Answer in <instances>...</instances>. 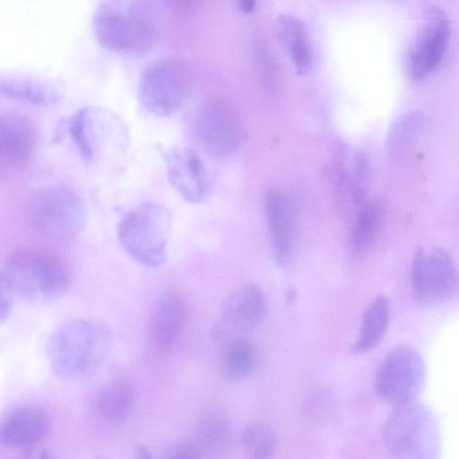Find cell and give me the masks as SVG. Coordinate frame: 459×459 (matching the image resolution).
Returning <instances> with one entry per match:
<instances>
[{"mask_svg": "<svg viewBox=\"0 0 459 459\" xmlns=\"http://www.w3.org/2000/svg\"><path fill=\"white\" fill-rule=\"evenodd\" d=\"M208 425L203 430V441L210 446L212 444H221L227 437L228 428L225 421L218 419L208 420Z\"/></svg>", "mask_w": 459, "mask_h": 459, "instance_id": "28", "label": "cell"}, {"mask_svg": "<svg viewBox=\"0 0 459 459\" xmlns=\"http://www.w3.org/2000/svg\"><path fill=\"white\" fill-rule=\"evenodd\" d=\"M170 230L169 209L148 202L121 216L117 225V237L123 249L135 262L147 268H158L167 258Z\"/></svg>", "mask_w": 459, "mask_h": 459, "instance_id": "4", "label": "cell"}, {"mask_svg": "<svg viewBox=\"0 0 459 459\" xmlns=\"http://www.w3.org/2000/svg\"><path fill=\"white\" fill-rule=\"evenodd\" d=\"M167 178L175 191L190 204L204 203L210 195V180L198 152L186 147L160 148Z\"/></svg>", "mask_w": 459, "mask_h": 459, "instance_id": "13", "label": "cell"}, {"mask_svg": "<svg viewBox=\"0 0 459 459\" xmlns=\"http://www.w3.org/2000/svg\"><path fill=\"white\" fill-rule=\"evenodd\" d=\"M0 94L4 98L37 107H51L63 98L62 85L55 80L30 74L0 76Z\"/></svg>", "mask_w": 459, "mask_h": 459, "instance_id": "19", "label": "cell"}, {"mask_svg": "<svg viewBox=\"0 0 459 459\" xmlns=\"http://www.w3.org/2000/svg\"><path fill=\"white\" fill-rule=\"evenodd\" d=\"M112 343V333L101 322L70 319L50 334L47 359L50 368L59 377L80 379L91 376L104 365Z\"/></svg>", "mask_w": 459, "mask_h": 459, "instance_id": "2", "label": "cell"}, {"mask_svg": "<svg viewBox=\"0 0 459 459\" xmlns=\"http://www.w3.org/2000/svg\"><path fill=\"white\" fill-rule=\"evenodd\" d=\"M390 317L391 306L386 297L380 295L371 300L362 313L352 351L360 354L376 348L387 331Z\"/></svg>", "mask_w": 459, "mask_h": 459, "instance_id": "22", "label": "cell"}, {"mask_svg": "<svg viewBox=\"0 0 459 459\" xmlns=\"http://www.w3.org/2000/svg\"><path fill=\"white\" fill-rule=\"evenodd\" d=\"M238 6L244 13H250L254 11L256 0H238Z\"/></svg>", "mask_w": 459, "mask_h": 459, "instance_id": "32", "label": "cell"}, {"mask_svg": "<svg viewBox=\"0 0 459 459\" xmlns=\"http://www.w3.org/2000/svg\"><path fill=\"white\" fill-rule=\"evenodd\" d=\"M410 281L414 299L424 306L439 305L451 298L457 285L456 267L443 248H419L412 259Z\"/></svg>", "mask_w": 459, "mask_h": 459, "instance_id": "10", "label": "cell"}, {"mask_svg": "<svg viewBox=\"0 0 459 459\" xmlns=\"http://www.w3.org/2000/svg\"><path fill=\"white\" fill-rule=\"evenodd\" d=\"M384 220V209L377 201L368 203L359 211L354 222L351 247L354 253L366 252L375 241Z\"/></svg>", "mask_w": 459, "mask_h": 459, "instance_id": "23", "label": "cell"}, {"mask_svg": "<svg viewBox=\"0 0 459 459\" xmlns=\"http://www.w3.org/2000/svg\"><path fill=\"white\" fill-rule=\"evenodd\" d=\"M343 169L339 187L345 186L351 200L359 204L367 195L369 182V161L367 155L361 152H355L348 158Z\"/></svg>", "mask_w": 459, "mask_h": 459, "instance_id": "26", "label": "cell"}, {"mask_svg": "<svg viewBox=\"0 0 459 459\" xmlns=\"http://www.w3.org/2000/svg\"><path fill=\"white\" fill-rule=\"evenodd\" d=\"M426 124L424 115L411 111L402 115L390 126L386 145L393 156L403 154L417 140Z\"/></svg>", "mask_w": 459, "mask_h": 459, "instance_id": "24", "label": "cell"}, {"mask_svg": "<svg viewBox=\"0 0 459 459\" xmlns=\"http://www.w3.org/2000/svg\"><path fill=\"white\" fill-rule=\"evenodd\" d=\"M50 420L40 406L23 403L7 411L0 423V445L23 448L39 442L48 432Z\"/></svg>", "mask_w": 459, "mask_h": 459, "instance_id": "16", "label": "cell"}, {"mask_svg": "<svg viewBox=\"0 0 459 459\" xmlns=\"http://www.w3.org/2000/svg\"><path fill=\"white\" fill-rule=\"evenodd\" d=\"M15 298L13 290L0 281V322L2 324L11 316Z\"/></svg>", "mask_w": 459, "mask_h": 459, "instance_id": "29", "label": "cell"}, {"mask_svg": "<svg viewBox=\"0 0 459 459\" xmlns=\"http://www.w3.org/2000/svg\"><path fill=\"white\" fill-rule=\"evenodd\" d=\"M451 33V22L446 14L437 8L429 9L404 56L405 72L411 82H421L438 68L449 47Z\"/></svg>", "mask_w": 459, "mask_h": 459, "instance_id": "11", "label": "cell"}, {"mask_svg": "<svg viewBox=\"0 0 459 459\" xmlns=\"http://www.w3.org/2000/svg\"><path fill=\"white\" fill-rule=\"evenodd\" d=\"M256 361L257 352L250 341L245 338L232 340L224 354L225 376L231 381L242 380L254 370Z\"/></svg>", "mask_w": 459, "mask_h": 459, "instance_id": "25", "label": "cell"}, {"mask_svg": "<svg viewBox=\"0 0 459 459\" xmlns=\"http://www.w3.org/2000/svg\"><path fill=\"white\" fill-rule=\"evenodd\" d=\"M167 7L174 10H186L189 8L195 0H160Z\"/></svg>", "mask_w": 459, "mask_h": 459, "instance_id": "31", "label": "cell"}, {"mask_svg": "<svg viewBox=\"0 0 459 459\" xmlns=\"http://www.w3.org/2000/svg\"><path fill=\"white\" fill-rule=\"evenodd\" d=\"M190 91L186 66L176 59H160L141 73L136 88L140 106L156 117H169L185 104Z\"/></svg>", "mask_w": 459, "mask_h": 459, "instance_id": "8", "label": "cell"}, {"mask_svg": "<svg viewBox=\"0 0 459 459\" xmlns=\"http://www.w3.org/2000/svg\"><path fill=\"white\" fill-rule=\"evenodd\" d=\"M0 281L16 298L36 305L61 299L68 290L71 275L58 258L38 252H21L9 256L0 270Z\"/></svg>", "mask_w": 459, "mask_h": 459, "instance_id": "3", "label": "cell"}, {"mask_svg": "<svg viewBox=\"0 0 459 459\" xmlns=\"http://www.w3.org/2000/svg\"><path fill=\"white\" fill-rule=\"evenodd\" d=\"M426 364L412 347L398 346L386 354L374 382L376 394L393 406L415 401L426 380Z\"/></svg>", "mask_w": 459, "mask_h": 459, "instance_id": "9", "label": "cell"}, {"mask_svg": "<svg viewBox=\"0 0 459 459\" xmlns=\"http://www.w3.org/2000/svg\"><path fill=\"white\" fill-rule=\"evenodd\" d=\"M186 306L181 296L166 293L156 302L147 325L148 345L164 354L177 343L185 327Z\"/></svg>", "mask_w": 459, "mask_h": 459, "instance_id": "15", "label": "cell"}, {"mask_svg": "<svg viewBox=\"0 0 459 459\" xmlns=\"http://www.w3.org/2000/svg\"><path fill=\"white\" fill-rule=\"evenodd\" d=\"M97 43L119 55L152 49L160 32V18L152 0H100L91 17Z\"/></svg>", "mask_w": 459, "mask_h": 459, "instance_id": "1", "label": "cell"}, {"mask_svg": "<svg viewBox=\"0 0 459 459\" xmlns=\"http://www.w3.org/2000/svg\"><path fill=\"white\" fill-rule=\"evenodd\" d=\"M196 129L203 148L220 158L235 153L247 139V131L239 115L220 101L210 102L202 108Z\"/></svg>", "mask_w": 459, "mask_h": 459, "instance_id": "12", "label": "cell"}, {"mask_svg": "<svg viewBox=\"0 0 459 459\" xmlns=\"http://www.w3.org/2000/svg\"><path fill=\"white\" fill-rule=\"evenodd\" d=\"M266 315L267 303L263 291L255 284H246L227 298L217 331L225 327L251 330L258 326Z\"/></svg>", "mask_w": 459, "mask_h": 459, "instance_id": "17", "label": "cell"}, {"mask_svg": "<svg viewBox=\"0 0 459 459\" xmlns=\"http://www.w3.org/2000/svg\"><path fill=\"white\" fill-rule=\"evenodd\" d=\"M137 452V455L136 456L140 459H148L150 458V454L148 452V450H146V448L144 447H140L136 450Z\"/></svg>", "mask_w": 459, "mask_h": 459, "instance_id": "33", "label": "cell"}, {"mask_svg": "<svg viewBox=\"0 0 459 459\" xmlns=\"http://www.w3.org/2000/svg\"><path fill=\"white\" fill-rule=\"evenodd\" d=\"M167 457L175 459H197L201 457V451L199 447L194 444L184 443L168 451Z\"/></svg>", "mask_w": 459, "mask_h": 459, "instance_id": "30", "label": "cell"}, {"mask_svg": "<svg viewBox=\"0 0 459 459\" xmlns=\"http://www.w3.org/2000/svg\"><path fill=\"white\" fill-rule=\"evenodd\" d=\"M395 1H407V0H395Z\"/></svg>", "mask_w": 459, "mask_h": 459, "instance_id": "34", "label": "cell"}, {"mask_svg": "<svg viewBox=\"0 0 459 459\" xmlns=\"http://www.w3.org/2000/svg\"><path fill=\"white\" fill-rule=\"evenodd\" d=\"M39 133L27 117L5 114L0 117V157L10 164L20 165L35 154Z\"/></svg>", "mask_w": 459, "mask_h": 459, "instance_id": "18", "label": "cell"}, {"mask_svg": "<svg viewBox=\"0 0 459 459\" xmlns=\"http://www.w3.org/2000/svg\"><path fill=\"white\" fill-rule=\"evenodd\" d=\"M387 450L400 459H435L441 447L436 418L416 401L394 406L384 427Z\"/></svg>", "mask_w": 459, "mask_h": 459, "instance_id": "5", "label": "cell"}, {"mask_svg": "<svg viewBox=\"0 0 459 459\" xmlns=\"http://www.w3.org/2000/svg\"><path fill=\"white\" fill-rule=\"evenodd\" d=\"M278 35L288 52L295 71L307 74L313 63V54L304 23L297 17L282 13L278 17Z\"/></svg>", "mask_w": 459, "mask_h": 459, "instance_id": "21", "label": "cell"}, {"mask_svg": "<svg viewBox=\"0 0 459 459\" xmlns=\"http://www.w3.org/2000/svg\"><path fill=\"white\" fill-rule=\"evenodd\" d=\"M264 211L275 264L286 266L291 259L295 241V210L290 196L280 189L267 191Z\"/></svg>", "mask_w": 459, "mask_h": 459, "instance_id": "14", "label": "cell"}, {"mask_svg": "<svg viewBox=\"0 0 459 459\" xmlns=\"http://www.w3.org/2000/svg\"><path fill=\"white\" fill-rule=\"evenodd\" d=\"M240 440L246 452L254 459L272 457L277 447V438L273 430L264 423H255L247 427L241 434Z\"/></svg>", "mask_w": 459, "mask_h": 459, "instance_id": "27", "label": "cell"}, {"mask_svg": "<svg viewBox=\"0 0 459 459\" xmlns=\"http://www.w3.org/2000/svg\"><path fill=\"white\" fill-rule=\"evenodd\" d=\"M65 126L78 153L87 163L122 153L129 144V134L123 119L102 107L81 108L67 118Z\"/></svg>", "mask_w": 459, "mask_h": 459, "instance_id": "7", "label": "cell"}, {"mask_svg": "<svg viewBox=\"0 0 459 459\" xmlns=\"http://www.w3.org/2000/svg\"><path fill=\"white\" fill-rule=\"evenodd\" d=\"M134 404V388L128 383L117 381L98 390L93 397L92 410L101 422L117 425L129 418Z\"/></svg>", "mask_w": 459, "mask_h": 459, "instance_id": "20", "label": "cell"}, {"mask_svg": "<svg viewBox=\"0 0 459 459\" xmlns=\"http://www.w3.org/2000/svg\"><path fill=\"white\" fill-rule=\"evenodd\" d=\"M26 219L39 234L54 240L77 237L87 221L83 198L66 186H48L34 192L26 204Z\"/></svg>", "mask_w": 459, "mask_h": 459, "instance_id": "6", "label": "cell"}]
</instances>
